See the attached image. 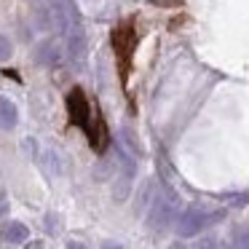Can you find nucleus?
I'll list each match as a JSON object with an SVG mask.
<instances>
[{
	"instance_id": "f257e3e1",
	"label": "nucleus",
	"mask_w": 249,
	"mask_h": 249,
	"mask_svg": "<svg viewBox=\"0 0 249 249\" xmlns=\"http://www.w3.org/2000/svg\"><path fill=\"white\" fill-rule=\"evenodd\" d=\"M67 113H70L72 124L81 126L86 131V137L91 140V147L102 153L107 147V129H105L102 115H91V107H89V99L81 89H72L67 94Z\"/></svg>"
},
{
	"instance_id": "f03ea898",
	"label": "nucleus",
	"mask_w": 249,
	"mask_h": 249,
	"mask_svg": "<svg viewBox=\"0 0 249 249\" xmlns=\"http://www.w3.org/2000/svg\"><path fill=\"white\" fill-rule=\"evenodd\" d=\"M177 220H179V198H177V193H174V190H169L166 185H163L161 193L150 201L147 225H150L153 231L161 233V231H166V228H172Z\"/></svg>"
},
{
	"instance_id": "7ed1b4c3",
	"label": "nucleus",
	"mask_w": 249,
	"mask_h": 249,
	"mask_svg": "<svg viewBox=\"0 0 249 249\" xmlns=\"http://www.w3.org/2000/svg\"><path fill=\"white\" fill-rule=\"evenodd\" d=\"M222 217H225V209L209 212V209H204V206H198V204L185 206V212L179 214V220H177V233L182 238H190V236H196V233H201L204 228L220 222Z\"/></svg>"
},
{
	"instance_id": "20e7f679",
	"label": "nucleus",
	"mask_w": 249,
	"mask_h": 249,
	"mask_svg": "<svg viewBox=\"0 0 249 249\" xmlns=\"http://www.w3.org/2000/svg\"><path fill=\"white\" fill-rule=\"evenodd\" d=\"M113 46H115V54H118V65H121V75L126 78L131 67V56H134V49H137V30L131 22L126 24H118L113 30Z\"/></svg>"
},
{
	"instance_id": "39448f33",
	"label": "nucleus",
	"mask_w": 249,
	"mask_h": 249,
	"mask_svg": "<svg viewBox=\"0 0 249 249\" xmlns=\"http://www.w3.org/2000/svg\"><path fill=\"white\" fill-rule=\"evenodd\" d=\"M19 121V113H17V105L11 99L0 97V129H14Z\"/></svg>"
},
{
	"instance_id": "423d86ee",
	"label": "nucleus",
	"mask_w": 249,
	"mask_h": 249,
	"mask_svg": "<svg viewBox=\"0 0 249 249\" xmlns=\"http://www.w3.org/2000/svg\"><path fill=\"white\" fill-rule=\"evenodd\" d=\"M27 236H30V231H27L24 222H8V225L3 228V238H6L8 244H22V241H27Z\"/></svg>"
},
{
	"instance_id": "0eeeda50",
	"label": "nucleus",
	"mask_w": 249,
	"mask_h": 249,
	"mask_svg": "<svg viewBox=\"0 0 249 249\" xmlns=\"http://www.w3.org/2000/svg\"><path fill=\"white\" fill-rule=\"evenodd\" d=\"M225 249H249V225H236L228 236Z\"/></svg>"
},
{
	"instance_id": "6e6552de",
	"label": "nucleus",
	"mask_w": 249,
	"mask_h": 249,
	"mask_svg": "<svg viewBox=\"0 0 249 249\" xmlns=\"http://www.w3.org/2000/svg\"><path fill=\"white\" fill-rule=\"evenodd\" d=\"M121 142H124L121 147H124V150H129L134 158L142 156V147H140V142H137V134H134L131 129H121Z\"/></svg>"
},
{
	"instance_id": "1a4fd4ad",
	"label": "nucleus",
	"mask_w": 249,
	"mask_h": 249,
	"mask_svg": "<svg viewBox=\"0 0 249 249\" xmlns=\"http://www.w3.org/2000/svg\"><path fill=\"white\" fill-rule=\"evenodd\" d=\"M38 59L43 62V65H54V62H59V49H56V43H43L38 49Z\"/></svg>"
},
{
	"instance_id": "9d476101",
	"label": "nucleus",
	"mask_w": 249,
	"mask_h": 249,
	"mask_svg": "<svg viewBox=\"0 0 249 249\" xmlns=\"http://www.w3.org/2000/svg\"><path fill=\"white\" fill-rule=\"evenodd\" d=\"M8 56H11V40L0 35V62H3V59H8Z\"/></svg>"
},
{
	"instance_id": "9b49d317",
	"label": "nucleus",
	"mask_w": 249,
	"mask_h": 249,
	"mask_svg": "<svg viewBox=\"0 0 249 249\" xmlns=\"http://www.w3.org/2000/svg\"><path fill=\"white\" fill-rule=\"evenodd\" d=\"M196 249H217V238H214V236H206V238H201V241L196 244Z\"/></svg>"
},
{
	"instance_id": "f8f14e48",
	"label": "nucleus",
	"mask_w": 249,
	"mask_h": 249,
	"mask_svg": "<svg viewBox=\"0 0 249 249\" xmlns=\"http://www.w3.org/2000/svg\"><path fill=\"white\" fill-rule=\"evenodd\" d=\"M8 214V193L6 188H0V217H6Z\"/></svg>"
},
{
	"instance_id": "ddd939ff",
	"label": "nucleus",
	"mask_w": 249,
	"mask_h": 249,
	"mask_svg": "<svg viewBox=\"0 0 249 249\" xmlns=\"http://www.w3.org/2000/svg\"><path fill=\"white\" fill-rule=\"evenodd\" d=\"M67 249H89V247L81 244V241H67Z\"/></svg>"
},
{
	"instance_id": "4468645a",
	"label": "nucleus",
	"mask_w": 249,
	"mask_h": 249,
	"mask_svg": "<svg viewBox=\"0 0 249 249\" xmlns=\"http://www.w3.org/2000/svg\"><path fill=\"white\" fill-rule=\"evenodd\" d=\"M102 249H124V247H121V244H115V241H105Z\"/></svg>"
}]
</instances>
